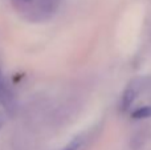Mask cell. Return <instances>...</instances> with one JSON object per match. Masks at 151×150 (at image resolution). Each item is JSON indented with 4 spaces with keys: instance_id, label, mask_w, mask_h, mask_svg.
<instances>
[{
    "instance_id": "obj_1",
    "label": "cell",
    "mask_w": 151,
    "mask_h": 150,
    "mask_svg": "<svg viewBox=\"0 0 151 150\" xmlns=\"http://www.w3.org/2000/svg\"><path fill=\"white\" fill-rule=\"evenodd\" d=\"M61 0H33L31 7H33L35 13L39 19H48L57 12Z\"/></svg>"
},
{
    "instance_id": "obj_2",
    "label": "cell",
    "mask_w": 151,
    "mask_h": 150,
    "mask_svg": "<svg viewBox=\"0 0 151 150\" xmlns=\"http://www.w3.org/2000/svg\"><path fill=\"white\" fill-rule=\"evenodd\" d=\"M139 93V88L138 85H135L134 82H131L125 90H123V94L121 97V108L122 110H127L131 105L134 104V101L137 100Z\"/></svg>"
},
{
    "instance_id": "obj_3",
    "label": "cell",
    "mask_w": 151,
    "mask_h": 150,
    "mask_svg": "<svg viewBox=\"0 0 151 150\" xmlns=\"http://www.w3.org/2000/svg\"><path fill=\"white\" fill-rule=\"evenodd\" d=\"M150 117H151V106L150 105L139 106L135 110L131 112V118H134V120H145V118H150Z\"/></svg>"
},
{
    "instance_id": "obj_4",
    "label": "cell",
    "mask_w": 151,
    "mask_h": 150,
    "mask_svg": "<svg viewBox=\"0 0 151 150\" xmlns=\"http://www.w3.org/2000/svg\"><path fill=\"white\" fill-rule=\"evenodd\" d=\"M83 141H85V137H83V136H78V137L73 138V140H72L70 142L65 146V148L61 149V150H78L81 146H82Z\"/></svg>"
},
{
    "instance_id": "obj_5",
    "label": "cell",
    "mask_w": 151,
    "mask_h": 150,
    "mask_svg": "<svg viewBox=\"0 0 151 150\" xmlns=\"http://www.w3.org/2000/svg\"><path fill=\"white\" fill-rule=\"evenodd\" d=\"M33 0H12V4L16 9L19 11H27L31 8Z\"/></svg>"
},
{
    "instance_id": "obj_6",
    "label": "cell",
    "mask_w": 151,
    "mask_h": 150,
    "mask_svg": "<svg viewBox=\"0 0 151 150\" xmlns=\"http://www.w3.org/2000/svg\"><path fill=\"white\" fill-rule=\"evenodd\" d=\"M3 124H4V117H3V113H0V129H1Z\"/></svg>"
},
{
    "instance_id": "obj_7",
    "label": "cell",
    "mask_w": 151,
    "mask_h": 150,
    "mask_svg": "<svg viewBox=\"0 0 151 150\" xmlns=\"http://www.w3.org/2000/svg\"><path fill=\"white\" fill-rule=\"evenodd\" d=\"M3 96V87H1V76H0V97Z\"/></svg>"
}]
</instances>
